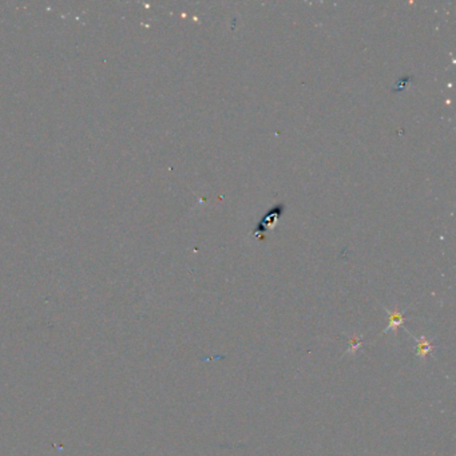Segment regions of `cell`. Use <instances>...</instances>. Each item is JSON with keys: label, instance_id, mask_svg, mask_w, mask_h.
I'll return each mask as SVG.
<instances>
[{"label": "cell", "instance_id": "obj_1", "mask_svg": "<svg viewBox=\"0 0 456 456\" xmlns=\"http://www.w3.org/2000/svg\"><path fill=\"white\" fill-rule=\"evenodd\" d=\"M388 315H389V324H388V327L385 328L383 333H387L388 331H393L395 333H397L399 331V328L402 327L404 321H406V317H404V312H399V310H389L387 309Z\"/></svg>", "mask_w": 456, "mask_h": 456}, {"label": "cell", "instance_id": "obj_2", "mask_svg": "<svg viewBox=\"0 0 456 456\" xmlns=\"http://www.w3.org/2000/svg\"><path fill=\"white\" fill-rule=\"evenodd\" d=\"M413 338L416 341V356L420 357L421 360H425V357L430 353H432V351L435 349V345L425 336H420V337H415L413 336Z\"/></svg>", "mask_w": 456, "mask_h": 456}, {"label": "cell", "instance_id": "obj_3", "mask_svg": "<svg viewBox=\"0 0 456 456\" xmlns=\"http://www.w3.org/2000/svg\"><path fill=\"white\" fill-rule=\"evenodd\" d=\"M348 341L349 349L347 351L345 355H355L361 348V345H363V338L359 337V336H351V337H348Z\"/></svg>", "mask_w": 456, "mask_h": 456}]
</instances>
